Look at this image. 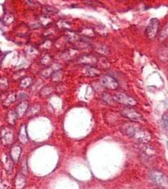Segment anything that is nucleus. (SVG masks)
I'll return each instance as SVG.
<instances>
[{"label":"nucleus","mask_w":168,"mask_h":189,"mask_svg":"<svg viewBox=\"0 0 168 189\" xmlns=\"http://www.w3.org/2000/svg\"><path fill=\"white\" fill-rule=\"evenodd\" d=\"M167 149H168V141L167 142Z\"/></svg>","instance_id":"12"},{"label":"nucleus","mask_w":168,"mask_h":189,"mask_svg":"<svg viewBox=\"0 0 168 189\" xmlns=\"http://www.w3.org/2000/svg\"><path fill=\"white\" fill-rule=\"evenodd\" d=\"M168 37V22L164 25L163 29L160 32L159 39L160 40H164Z\"/></svg>","instance_id":"9"},{"label":"nucleus","mask_w":168,"mask_h":189,"mask_svg":"<svg viewBox=\"0 0 168 189\" xmlns=\"http://www.w3.org/2000/svg\"><path fill=\"white\" fill-rule=\"evenodd\" d=\"M121 114L125 117L128 118V119L135 121V122H139L143 120L142 116L138 113V112L135 111L133 109H125L121 111Z\"/></svg>","instance_id":"4"},{"label":"nucleus","mask_w":168,"mask_h":189,"mask_svg":"<svg viewBox=\"0 0 168 189\" xmlns=\"http://www.w3.org/2000/svg\"><path fill=\"white\" fill-rule=\"evenodd\" d=\"M25 185V178L22 174H19L16 178L15 186L17 189L22 188Z\"/></svg>","instance_id":"7"},{"label":"nucleus","mask_w":168,"mask_h":189,"mask_svg":"<svg viewBox=\"0 0 168 189\" xmlns=\"http://www.w3.org/2000/svg\"><path fill=\"white\" fill-rule=\"evenodd\" d=\"M19 138L22 143H25L27 141V136L25 131V128H22L20 131V134H19Z\"/></svg>","instance_id":"10"},{"label":"nucleus","mask_w":168,"mask_h":189,"mask_svg":"<svg viewBox=\"0 0 168 189\" xmlns=\"http://www.w3.org/2000/svg\"><path fill=\"white\" fill-rule=\"evenodd\" d=\"M159 20L157 19H152L145 29V34L148 39H154L158 33L159 29Z\"/></svg>","instance_id":"1"},{"label":"nucleus","mask_w":168,"mask_h":189,"mask_svg":"<svg viewBox=\"0 0 168 189\" xmlns=\"http://www.w3.org/2000/svg\"><path fill=\"white\" fill-rule=\"evenodd\" d=\"M155 189H161V188H155Z\"/></svg>","instance_id":"13"},{"label":"nucleus","mask_w":168,"mask_h":189,"mask_svg":"<svg viewBox=\"0 0 168 189\" xmlns=\"http://www.w3.org/2000/svg\"><path fill=\"white\" fill-rule=\"evenodd\" d=\"M162 121L164 122V126L168 132V116L166 114H164L162 116Z\"/></svg>","instance_id":"11"},{"label":"nucleus","mask_w":168,"mask_h":189,"mask_svg":"<svg viewBox=\"0 0 168 189\" xmlns=\"http://www.w3.org/2000/svg\"><path fill=\"white\" fill-rule=\"evenodd\" d=\"M13 132L10 130H4V132L2 133V139L4 144H11L13 141Z\"/></svg>","instance_id":"6"},{"label":"nucleus","mask_w":168,"mask_h":189,"mask_svg":"<svg viewBox=\"0 0 168 189\" xmlns=\"http://www.w3.org/2000/svg\"><path fill=\"white\" fill-rule=\"evenodd\" d=\"M21 153V148L20 146H15L12 148L11 151V156L14 161H17L19 160Z\"/></svg>","instance_id":"8"},{"label":"nucleus","mask_w":168,"mask_h":189,"mask_svg":"<svg viewBox=\"0 0 168 189\" xmlns=\"http://www.w3.org/2000/svg\"><path fill=\"white\" fill-rule=\"evenodd\" d=\"M101 84L111 89H116L118 87V83L117 81L111 76H104L101 79Z\"/></svg>","instance_id":"5"},{"label":"nucleus","mask_w":168,"mask_h":189,"mask_svg":"<svg viewBox=\"0 0 168 189\" xmlns=\"http://www.w3.org/2000/svg\"><path fill=\"white\" fill-rule=\"evenodd\" d=\"M150 179L161 186H168V178L162 172L157 170H152L149 173Z\"/></svg>","instance_id":"3"},{"label":"nucleus","mask_w":168,"mask_h":189,"mask_svg":"<svg viewBox=\"0 0 168 189\" xmlns=\"http://www.w3.org/2000/svg\"><path fill=\"white\" fill-rule=\"evenodd\" d=\"M113 99L120 103L121 104H123L127 106H135L137 105V101L132 97H130L128 94L123 93H116L113 96Z\"/></svg>","instance_id":"2"}]
</instances>
